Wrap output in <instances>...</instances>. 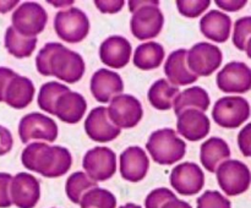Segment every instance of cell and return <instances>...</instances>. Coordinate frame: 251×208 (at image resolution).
I'll return each instance as SVG.
<instances>
[{
	"label": "cell",
	"mask_w": 251,
	"mask_h": 208,
	"mask_svg": "<svg viewBox=\"0 0 251 208\" xmlns=\"http://www.w3.org/2000/svg\"><path fill=\"white\" fill-rule=\"evenodd\" d=\"M232 28V20L227 14L211 10L203 15L200 21V31L206 38L216 42V43H225L230 36Z\"/></svg>",
	"instance_id": "cell-23"
},
{
	"label": "cell",
	"mask_w": 251,
	"mask_h": 208,
	"mask_svg": "<svg viewBox=\"0 0 251 208\" xmlns=\"http://www.w3.org/2000/svg\"><path fill=\"white\" fill-rule=\"evenodd\" d=\"M180 91L178 87L171 85L166 78H159L150 87L147 98L153 108L158 110H169L173 108L174 100Z\"/></svg>",
	"instance_id": "cell-27"
},
{
	"label": "cell",
	"mask_w": 251,
	"mask_h": 208,
	"mask_svg": "<svg viewBox=\"0 0 251 208\" xmlns=\"http://www.w3.org/2000/svg\"><path fill=\"white\" fill-rule=\"evenodd\" d=\"M238 144L244 157H251V122L238 134Z\"/></svg>",
	"instance_id": "cell-38"
},
{
	"label": "cell",
	"mask_w": 251,
	"mask_h": 208,
	"mask_svg": "<svg viewBox=\"0 0 251 208\" xmlns=\"http://www.w3.org/2000/svg\"><path fill=\"white\" fill-rule=\"evenodd\" d=\"M119 208H142V207L139 205H135V203H126V205L122 206V207Z\"/></svg>",
	"instance_id": "cell-45"
},
{
	"label": "cell",
	"mask_w": 251,
	"mask_h": 208,
	"mask_svg": "<svg viewBox=\"0 0 251 208\" xmlns=\"http://www.w3.org/2000/svg\"><path fill=\"white\" fill-rule=\"evenodd\" d=\"M210 129V119L205 113L200 110L189 109L178 115L176 130L188 141H200L207 136Z\"/></svg>",
	"instance_id": "cell-20"
},
{
	"label": "cell",
	"mask_w": 251,
	"mask_h": 208,
	"mask_svg": "<svg viewBox=\"0 0 251 208\" xmlns=\"http://www.w3.org/2000/svg\"><path fill=\"white\" fill-rule=\"evenodd\" d=\"M34 92L36 88L33 82L29 78L16 73L5 91L4 102L15 109H24L32 103Z\"/></svg>",
	"instance_id": "cell-24"
},
{
	"label": "cell",
	"mask_w": 251,
	"mask_h": 208,
	"mask_svg": "<svg viewBox=\"0 0 251 208\" xmlns=\"http://www.w3.org/2000/svg\"><path fill=\"white\" fill-rule=\"evenodd\" d=\"M90 88L97 102L108 103L123 92L124 83L119 73L107 69H100L92 75Z\"/></svg>",
	"instance_id": "cell-18"
},
{
	"label": "cell",
	"mask_w": 251,
	"mask_h": 208,
	"mask_svg": "<svg viewBox=\"0 0 251 208\" xmlns=\"http://www.w3.org/2000/svg\"><path fill=\"white\" fill-rule=\"evenodd\" d=\"M108 115L113 124L122 129L135 127L142 119L144 109L137 98L131 94H119L110 100Z\"/></svg>",
	"instance_id": "cell-11"
},
{
	"label": "cell",
	"mask_w": 251,
	"mask_h": 208,
	"mask_svg": "<svg viewBox=\"0 0 251 208\" xmlns=\"http://www.w3.org/2000/svg\"><path fill=\"white\" fill-rule=\"evenodd\" d=\"M216 82L225 93H247L251 90V69L242 61L228 63L218 72Z\"/></svg>",
	"instance_id": "cell-15"
},
{
	"label": "cell",
	"mask_w": 251,
	"mask_h": 208,
	"mask_svg": "<svg viewBox=\"0 0 251 208\" xmlns=\"http://www.w3.org/2000/svg\"><path fill=\"white\" fill-rule=\"evenodd\" d=\"M36 68L41 75L55 76L66 83H76L82 78L86 65L82 56L61 43L50 42L39 50Z\"/></svg>",
	"instance_id": "cell-1"
},
{
	"label": "cell",
	"mask_w": 251,
	"mask_h": 208,
	"mask_svg": "<svg viewBox=\"0 0 251 208\" xmlns=\"http://www.w3.org/2000/svg\"><path fill=\"white\" fill-rule=\"evenodd\" d=\"M210 103L211 100L207 91L199 86H194L179 93L176 99L174 100V113L176 116L189 109L200 110L205 113L210 107Z\"/></svg>",
	"instance_id": "cell-26"
},
{
	"label": "cell",
	"mask_w": 251,
	"mask_h": 208,
	"mask_svg": "<svg viewBox=\"0 0 251 208\" xmlns=\"http://www.w3.org/2000/svg\"><path fill=\"white\" fill-rule=\"evenodd\" d=\"M10 198L17 208H34L41 198L39 180L29 173H17L12 176Z\"/></svg>",
	"instance_id": "cell-14"
},
{
	"label": "cell",
	"mask_w": 251,
	"mask_h": 208,
	"mask_svg": "<svg viewBox=\"0 0 251 208\" xmlns=\"http://www.w3.org/2000/svg\"><path fill=\"white\" fill-rule=\"evenodd\" d=\"M210 0H178L176 7L183 16L195 19L208 9Z\"/></svg>",
	"instance_id": "cell-35"
},
{
	"label": "cell",
	"mask_w": 251,
	"mask_h": 208,
	"mask_svg": "<svg viewBox=\"0 0 251 208\" xmlns=\"http://www.w3.org/2000/svg\"><path fill=\"white\" fill-rule=\"evenodd\" d=\"M169 180L176 192L184 196H193L200 192L205 186V174L196 163L185 162L174 166Z\"/></svg>",
	"instance_id": "cell-13"
},
{
	"label": "cell",
	"mask_w": 251,
	"mask_h": 208,
	"mask_svg": "<svg viewBox=\"0 0 251 208\" xmlns=\"http://www.w3.org/2000/svg\"><path fill=\"white\" fill-rule=\"evenodd\" d=\"M251 39V16L240 17L237 20L233 31V44L237 49L244 51L247 44Z\"/></svg>",
	"instance_id": "cell-33"
},
{
	"label": "cell",
	"mask_w": 251,
	"mask_h": 208,
	"mask_svg": "<svg viewBox=\"0 0 251 208\" xmlns=\"http://www.w3.org/2000/svg\"><path fill=\"white\" fill-rule=\"evenodd\" d=\"M11 22L15 31L21 36L36 37L46 28L48 15L38 2L27 1L15 10Z\"/></svg>",
	"instance_id": "cell-8"
},
{
	"label": "cell",
	"mask_w": 251,
	"mask_h": 208,
	"mask_svg": "<svg viewBox=\"0 0 251 208\" xmlns=\"http://www.w3.org/2000/svg\"><path fill=\"white\" fill-rule=\"evenodd\" d=\"M54 31L66 43H80L90 32V20L81 9L70 7L55 15Z\"/></svg>",
	"instance_id": "cell-5"
},
{
	"label": "cell",
	"mask_w": 251,
	"mask_h": 208,
	"mask_svg": "<svg viewBox=\"0 0 251 208\" xmlns=\"http://www.w3.org/2000/svg\"><path fill=\"white\" fill-rule=\"evenodd\" d=\"M250 104L245 98L238 95L222 97L215 103L212 117L225 129H237L250 117Z\"/></svg>",
	"instance_id": "cell-7"
},
{
	"label": "cell",
	"mask_w": 251,
	"mask_h": 208,
	"mask_svg": "<svg viewBox=\"0 0 251 208\" xmlns=\"http://www.w3.org/2000/svg\"><path fill=\"white\" fill-rule=\"evenodd\" d=\"M216 4L221 7V9L226 10V11H238V10L243 9L247 5L245 0L242 1H230V0H217Z\"/></svg>",
	"instance_id": "cell-42"
},
{
	"label": "cell",
	"mask_w": 251,
	"mask_h": 208,
	"mask_svg": "<svg viewBox=\"0 0 251 208\" xmlns=\"http://www.w3.org/2000/svg\"><path fill=\"white\" fill-rule=\"evenodd\" d=\"M95 187H98L97 183L88 178L87 174L83 171H75L66 180L65 192L71 202L80 205L85 193Z\"/></svg>",
	"instance_id": "cell-30"
},
{
	"label": "cell",
	"mask_w": 251,
	"mask_h": 208,
	"mask_svg": "<svg viewBox=\"0 0 251 208\" xmlns=\"http://www.w3.org/2000/svg\"><path fill=\"white\" fill-rule=\"evenodd\" d=\"M188 66L194 75L207 76L212 75L216 70L221 66L223 60L222 50L217 46L207 43V42H200L191 46L188 50Z\"/></svg>",
	"instance_id": "cell-10"
},
{
	"label": "cell",
	"mask_w": 251,
	"mask_h": 208,
	"mask_svg": "<svg viewBox=\"0 0 251 208\" xmlns=\"http://www.w3.org/2000/svg\"><path fill=\"white\" fill-rule=\"evenodd\" d=\"M146 148L154 163L159 165H172L181 161L186 153V143L169 127L152 132Z\"/></svg>",
	"instance_id": "cell-4"
},
{
	"label": "cell",
	"mask_w": 251,
	"mask_h": 208,
	"mask_svg": "<svg viewBox=\"0 0 251 208\" xmlns=\"http://www.w3.org/2000/svg\"><path fill=\"white\" fill-rule=\"evenodd\" d=\"M82 166L88 178L93 181H105L117 171V156L108 147H95L86 152Z\"/></svg>",
	"instance_id": "cell-12"
},
{
	"label": "cell",
	"mask_w": 251,
	"mask_h": 208,
	"mask_svg": "<svg viewBox=\"0 0 251 208\" xmlns=\"http://www.w3.org/2000/svg\"><path fill=\"white\" fill-rule=\"evenodd\" d=\"M220 187L227 196H238L250 187L251 173L247 164L237 159L223 162L216 170Z\"/></svg>",
	"instance_id": "cell-6"
},
{
	"label": "cell",
	"mask_w": 251,
	"mask_h": 208,
	"mask_svg": "<svg viewBox=\"0 0 251 208\" xmlns=\"http://www.w3.org/2000/svg\"><path fill=\"white\" fill-rule=\"evenodd\" d=\"M163 208H193L190 203L185 202L183 200H179V198H174V200L169 201L166 205L163 206Z\"/></svg>",
	"instance_id": "cell-43"
},
{
	"label": "cell",
	"mask_w": 251,
	"mask_h": 208,
	"mask_svg": "<svg viewBox=\"0 0 251 208\" xmlns=\"http://www.w3.org/2000/svg\"><path fill=\"white\" fill-rule=\"evenodd\" d=\"M188 50L178 49L172 51L164 64V73L171 85L186 86L198 81V76L194 75L188 66Z\"/></svg>",
	"instance_id": "cell-21"
},
{
	"label": "cell",
	"mask_w": 251,
	"mask_h": 208,
	"mask_svg": "<svg viewBox=\"0 0 251 208\" xmlns=\"http://www.w3.org/2000/svg\"><path fill=\"white\" fill-rule=\"evenodd\" d=\"M19 136L22 143H29L32 139H43L51 143L58 137V125L47 115L29 113L20 120Z\"/></svg>",
	"instance_id": "cell-9"
},
{
	"label": "cell",
	"mask_w": 251,
	"mask_h": 208,
	"mask_svg": "<svg viewBox=\"0 0 251 208\" xmlns=\"http://www.w3.org/2000/svg\"><path fill=\"white\" fill-rule=\"evenodd\" d=\"M176 198V193L167 187H158L152 190L145 200V208H163L169 201Z\"/></svg>",
	"instance_id": "cell-36"
},
{
	"label": "cell",
	"mask_w": 251,
	"mask_h": 208,
	"mask_svg": "<svg viewBox=\"0 0 251 208\" xmlns=\"http://www.w3.org/2000/svg\"><path fill=\"white\" fill-rule=\"evenodd\" d=\"M125 2L123 0H96L95 5L103 14H115L123 9Z\"/></svg>",
	"instance_id": "cell-39"
},
{
	"label": "cell",
	"mask_w": 251,
	"mask_h": 208,
	"mask_svg": "<svg viewBox=\"0 0 251 208\" xmlns=\"http://www.w3.org/2000/svg\"><path fill=\"white\" fill-rule=\"evenodd\" d=\"M21 162L28 170L41 174L44 178L53 179L68 173L73 164V157L65 147L33 142L25 147Z\"/></svg>",
	"instance_id": "cell-2"
},
{
	"label": "cell",
	"mask_w": 251,
	"mask_h": 208,
	"mask_svg": "<svg viewBox=\"0 0 251 208\" xmlns=\"http://www.w3.org/2000/svg\"><path fill=\"white\" fill-rule=\"evenodd\" d=\"M198 208H232V203L227 197L215 190H207L196 201Z\"/></svg>",
	"instance_id": "cell-34"
},
{
	"label": "cell",
	"mask_w": 251,
	"mask_h": 208,
	"mask_svg": "<svg viewBox=\"0 0 251 208\" xmlns=\"http://www.w3.org/2000/svg\"><path fill=\"white\" fill-rule=\"evenodd\" d=\"M87 103L82 94L77 92L64 93L56 100L54 115L66 124H77L86 114Z\"/></svg>",
	"instance_id": "cell-22"
},
{
	"label": "cell",
	"mask_w": 251,
	"mask_h": 208,
	"mask_svg": "<svg viewBox=\"0 0 251 208\" xmlns=\"http://www.w3.org/2000/svg\"><path fill=\"white\" fill-rule=\"evenodd\" d=\"M164 60V48L157 42L142 43L135 49L134 65L140 70H153L159 68Z\"/></svg>",
	"instance_id": "cell-28"
},
{
	"label": "cell",
	"mask_w": 251,
	"mask_h": 208,
	"mask_svg": "<svg viewBox=\"0 0 251 208\" xmlns=\"http://www.w3.org/2000/svg\"><path fill=\"white\" fill-rule=\"evenodd\" d=\"M16 75L14 70L9 68H0V102H4L5 91L9 86L10 81Z\"/></svg>",
	"instance_id": "cell-41"
},
{
	"label": "cell",
	"mask_w": 251,
	"mask_h": 208,
	"mask_svg": "<svg viewBox=\"0 0 251 208\" xmlns=\"http://www.w3.org/2000/svg\"><path fill=\"white\" fill-rule=\"evenodd\" d=\"M4 44L7 51L11 55H14L15 58H28L36 49L37 38L36 37L21 36V34L15 31L14 27L10 26L5 32Z\"/></svg>",
	"instance_id": "cell-29"
},
{
	"label": "cell",
	"mask_w": 251,
	"mask_h": 208,
	"mask_svg": "<svg viewBox=\"0 0 251 208\" xmlns=\"http://www.w3.org/2000/svg\"><path fill=\"white\" fill-rule=\"evenodd\" d=\"M14 139L9 129L0 125V156H5L12 149Z\"/></svg>",
	"instance_id": "cell-40"
},
{
	"label": "cell",
	"mask_w": 251,
	"mask_h": 208,
	"mask_svg": "<svg viewBox=\"0 0 251 208\" xmlns=\"http://www.w3.org/2000/svg\"><path fill=\"white\" fill-rule=\"evenodd\" d=\"M230 157V148L227 142L220 137H211L200 147V161L203 168L210 173H216L218 166Z\"/></svg>",
	"instance_id": "cell-25"
},
{
	"label": "cell",
	"mask_w": 251,
	"mask_h": 208,
	"mask_svg": "<svg viewBox=\"0 0 251 208\" xmlns=\"http://www.w3.org/2000/svg\"><path fill=\"white\" fill-rule=\"evenodd\" d=\"M49 2H50V4H54V5H55V7H59V5H60V2H59V1H49ZM61 4H64V5H71V4H73V1H68V2H61Z\"/></svg>",
	"instance_id": "cell-47"
},
{
	"label": "cell",
	"mask_w": 251,
	"mask_h": 208,
	"mask_svg": "<svg viewBox=\"0 0 251 208\" xmlns=\"http://www.w3.org/2000/svg\"><path fill=\"white\" fill-rule=\"evenodd\" d=\"M81 208H115L117 198L110 191L95 187L85 193L80 202Z\"/></svg>",
	"instance_id": "cell-32"
},
{
	"label": "cell",
	"mask_w": 251,
	"mask_h": 208,
	"mask_svg": "<svg viewBox=\"0 0 251 208\" xmlns=\"http://www.w3.org/2000/svg\"><path fill=\"white\" fill-rule=\"evenodd\" d=\"M12 176L9 173H0V208H9L12 205L10 198V185Z\"/></svg>",
	"instance_id": "cell-37"
},
{
	"label": "cell",
	"mask_w": 251,
	"mask_h": 208,
	"mask_svg": "<svg viewBox=\"0 0 251 208\" xmlns=\"http://www.w3.org/2000/svg\"><path fill=\"white\" fill-rule=\"evenodd\" d=\"M17 4H19V0H14V1H0V14H5V12L10 11Z\"/></svg>",
	"instance_id": "cell-44"
},
{
	"label": "cell",
	"mask_w": 251,
	"mask_h": 208,
	"mask_svg": "<svg viewBox=\"0 0 251 208\" xmlns=\"http://www.w3.org/2000/svg\"><path fill=\"white\" fill-rule=\"evenodd\" d=\"M245 51H247L248 56H249V58L251 59V39H250L249 42H248V44H247V49H245Z\"/></svg>",
	"instance_id": "cell-46"
},
{
	"label": "cell",
	"mask_w": 251,
	"mask_h": 208,
	"mask_svg": "<svg viewBox=\"0 0 251 208\" xmlns=\"http://www.w3.org/2000/svg\"><path fill=\"white\" fill-rule=\"evenodd\" d=\"M85 131L92 141L105 143L117 139L122 130L109 119L107 108L97 107L93 108L86 117Z\"/></svg>",
	"instance_id": "cell-16"
},
{
	"label": "cell",
	"mask_w": 251,
	"mask_h": 208,
	"mask_svg": "<svg viewBox=\"0 0 251 208\" xmlns=\"http://www.w3.org/2000/svg\"><path fill=\"white\" fill-rule=\"evenodd\" d=\"M150 168V161L144 149L139 146L127 147L120 154V174L130 183L144 180Z\"/></svg>",
	"instance_id": "cell-17"
},
{
	"label": "cell",
	"mask_w": 251,
	"mask_h": 208,
	"mask_svg": "<svg viewBox=\"0 0 251 208\" xmlns=\"http://www.w3.org/2000/svg\"><path fill=\"white\" fill-rule=\"evenodd\" d=\"M69 91H70V88L68 86L56 82V81H50V82L44 83L41 87V90H39L38 98H37L38 107L43 112L54 115L56 100L59 99L60 95L69 92Z\"/></svg>",
	"instance_id": "cell-31"
},
{
	"label": "cell",
	"mask_w": 251,
	"mask_h": 208,
	"mask_svg": "<svg viewBox=\"0 0 251 208\" xmlns=\"http://www.w3.org/2000/svg\"><path fill=\"white\" fill-rule=\"evenodd\" d=\"M157 0H130L129 10L132 14L130 21L131 33L140 41L151 39L161 33L164 26L163 12Z\"/></svg>",
	"instance_id": "cell-3"
},
{
	"label": "cell",
	"mask_w": 251,
	"mask_h": 208,
	"mask_svg": "<svg viewBox=\"0 0 251 208\" xmlns=\"http://www.w3.org/2000/svg\"><path fill=\"white\" fill-rule=\"evenodd\" d=\"M131 51V44L125 37L110 36L100 44V58L109 68L122 69L129 64Z\"/></svg>",
	"instance_id": "cell-19"
}]
</instances>
